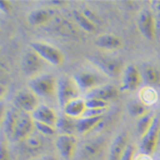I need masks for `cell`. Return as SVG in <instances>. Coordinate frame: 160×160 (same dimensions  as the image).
Masks as SVG:
<instances>
[{
	"label": "cell",
	"instance_id": "10",
	"mask_svg": "<svg viewBox=\"0 0 160 160\" xmlns=\"http://www.w3.org/2000/svg\"><path fill=\"white\" fill-rule=\"evenodd\" d=\"M14 106L19 111L31 113L32 114L38 107V96L30 90H22L15 95Z\"/></svg>",
	"mask_w": 160,
	"mask_h": 160
},
{
	"label": "cell",
	"instance_id": "7",
	"mask_svg": "<svg viewBox=\"0 0 160 160\" xmlns=\"http://www.w3.org/2000/svg\"><path fill=\"white\" fill-rule=\"evenodd\" d=\"M138 28L141 34L148 41H154L157 38L156 16L153 10H143L138 17Z\"/></svg>",
	"mask_w": 160,
	"mask_h": 160
},
{
	"label": "cell",
	"instance_id": "29",
	"mask_svg": "<svg viewBox=\"0 0 160 160\" xmlns=\"http://www.w3.org/2000/svg\"><path fill=\"white\" fill-rule=\"evenodd\" d=\"M34 126H35V129H37L38 132L41 133V135L43 137H45V138L52 137L58 132L56 127H52V126L47 125V124H43V123L35 122L34 121Z\"/></svg>",
	"mask_w": 160,
	"mask_h": 160
},
{
	"label": "cell",
	"instance_id": "13",
	"mask_svg": "<svg viewBox=\"0 0 160 160\" xmlns=\"http://www.w3.org/2000/svg\"><path fill=\"white\" fill-rule=\"evenodd\" d=\"M128 146H129V143H128L127 135L125 132L118 133L111 143L108 160H121L125 152L127 151Z\"/></svg>",
	"mask_w": 160,
	"mask_h": 160
},
{
	"label": "cell",
	"instance_id": "26",
	"mask_svg": "<svg viewBox=\"0 0 160 160\" xmlns=\"http://www.w3.org/2000/svg\"><path fill=\"white\" fill-rule=\"evenodd\" d=\"M155 117H156V114L151 111L146 115H144V117H142L138 120V122H137V132H138V135L140 136L141 139L146 135V132L149 130L151 126L153 125Z\"/></svg>",
	"mask_w": 160,
	"mask_h": 160
},
{
	"label": "cell",
	"instance_id": "20",
	"mask_svg": "<svg viewBox=\"0 0 160 160\" xmlns=\"http://www.w3.org/2000/svg\"><path fill=\"white\" fill-rule=\"evenodd\" d=\"M57 131L61 135L75 136L77 133V120L68 117L66 114L59 115V120L57 123Z\"/></svg>",
	"mask_w": 160,
	"mask_h": 160
},
{
	"label": "cell",
	"instance_id": "25",
	"mask_svg": "<svg viewBox=\"0 0 160 160\" xmlns=\"http://www.w3.org/2000/svg\"><path fill=\"white\" fill-rule=\"evenodd\" d=\"M139 100H140L141 102H143L145 106H149L152 105H155L157 102H158V93H157L156 90L154 89L153 87H144L143 89L140 91V94H139Z\"/></svg>",
	"mask_w": 160,
	"mask_h": 160
},
{
	"label": "cell",
	"instance_id": "33",
	"mask_svg": "<svg viewBox=\"0 0 160 160\" xmlns=\"http://www.w3.org/2000/svg\"><path fill=\"white\" fill-rule=\"evenodd\" d=\"M121 160H135V148H133V145L129 144L127 151L125 152L123 158Z\"/></svg>",
	"mask_w": 160,
	"mask_h": 160
},
{
	"label": "cell",
	"instance_id": "40",
	"mask_svg": "<svg viewBox=\"0 0 160 160\" xmlns=\"http://www.w3.org/2000/svg\"><path fill=\"white\" fill-rule=\"evenodd\" d=\"M159 144H160V142H159Z\"/></svg>",
	"mask_w": 160,
	"mask_h": 160
},
{
	"label": "cell",
	"instance_id": "21",
	"mask_svg": "<svg viewBox=\"0 0 160 160\" xmlns=\"http://www.w3.org/2000/svg\"><path fill=\"white\" fill-rule=\"evenodd\" d=\"M104 121V115L95 118H81L77 120V133L86 135L97 127Z\"/></svg>",
	"mask_w": 160,
	"mask_h": 160
},
{
	"label": "cell",
	"instance_id": "2",
	"mask_svg": "<svg viewBox=\"0 0 160 160\" xmlns=\"http://www.w3.org/2000/svg\"><path fill=\"white\" fill-rule=\"evenodd\" d=\"M74 80L80 92H84L88 94L93 90L104 86L102 83L106 82V76L100 72L92 69H81L75 74Z\"/></svg>",
	"mask_w": 160,
	"mask_h": 160
},
{
	"label": "cell",
	"instance_id": "27",
	"mask_svg": "<svg viewBox=\"0 0 160 160\" xmlns=\"http://www.w3.org/2000/svg\"><path fill=\"white\" fill-rule=\"evenodd\" d=\"M127 110L131 117L137 118H141L142 117L148 114V112H151L148 106H145L140 100H131L127 105Z\"/></svg>",
	"mask_w": 160,
	"mask_h": 160
},
{
	"label": "cell",
	"instance_id": "39",
	"mask_svg": "<svg viewBox=\"0 0 160 160\" xmlns=\"http://www.w3.org/2000/svg\"><path fill=\"white\" fill-rule=\"evenodd\" d=\"M159 156H160V153H159Z\"/></svg>",
	"mask_w": 160,
	"mask_h": 160
},
{
	"label": "cell",
	"instance_id": "12",
	"mask_svg": "<svg viewBox=\"0 0 160 160\" xmlns=\"http://www.w3.org/2000/svg\"><path fill=\"white\" fill-rule=\"evenodd\" d=\"M56 148L64 160H73L77 149V140L75 136L60 135L56 141Z\"/></svg>",
	"mask_w": 160,
	"mask_h": 160
},
{
	"label": "cell",
	"instance_id": "32",
	"mask_svg": "<svg viewBox=\"0 0 160 160\" xmlns=\"http://www.w3.org/2000/svg\"><path fill=\"white\" fill-rule=\"evenodd\" d=\"M0 160H11L10 151L3 141H1V145H0Z\"/></svg>",
	"mask_w": 160,
	"mask_h": 160
},
{
	"label": "cell",
	"instance_id": "38",
	"mask_svg": "<svg viewBox=\"0 0 160 160\" xmlns=\"http://www.w3.org/2000/svg\"><path fill=\"white\" fill-rule=\"evenodd\" d=\"M50 4H56V6H63V4H66L65 1H51L49 2Z\"/></svg>",
	"mask_w": 160,
	"mask_h": 160
},
{
	"label": "cell",
	"instance_id": "28",
	"mask_svg": "<svg viewBox=\"0 0 160 160\" xmlns=\"http://www.w3.org/2000/svg\"><path fill=\"white\" fill-rule=\"evenodd\" d=\"M44 138L45 137H43L41 133L33 132L29 138H27L24 141L26 148L29 152H38L42 149L44 145Z\"/></svg>",
	"mask_w": 160,
	"mask_h": 160
},
{
	"label": "cell",
	"instance_id": "35",
	"mask_svg": "<svg viewBox=\"0 0 160 160\" xmlns=\"http://www.w3.org/2000/svg\"><path fill=\"white\" fill-rule=\"evenodd\" d=\"M156 16V25H157V38L160 40V12L155 13Z\"/></svg>",
	"mask_w": 160,
	"mask_h": 160
},
{
	"label": "cell",
	"instance_id": "37",
	"mask_svg": "<svg viewBox=\"0 0 160 160\" xmlns=\"http://www.w3.org/2000/svg\"><path fill=\"white\" fill-rule=\"evenodd\" d=\"M34 160H57V159L53 158L52 156H43V157H40V158H37Z\"/></svg>",
	"mask_w": 160,
	"mask_h": 160
},
{
	"label": "cell",
	"instance_id": "9",
	"mask_svg": "<svg viewBox=\"0 0 160 160\" xmlns=\"http://www.w3.org/2000/svg\"><path fill=\"white\" fill-rule=\"evenodd\" d=\"M34 128V120L32 118V114L24 112V111H19V117L14 135V141H25L26 139L32 135Z\"/></svg>",
	"mask_w": 160,
	"mask_h": 160
},
{
	"label": "cell",
	"instance_id": "22",
	"mask_svg": "<svg viewBox=\"0 0 160 160\" xmlns=\"http://www.w3.org/2000/svg\"><path fill=\"white\" fill-rule=\"evenodd\" d=\"M141 73L142 77H143V82H145L148 87L156 86L160 82V72L153 64H143Z\"/></svg>",
	"mask_w": 160,
	"mask_h": 160
},
{
	"label": "cell",
	"instance_id": "19",
	"mask_svg": "<svg viewBox=\"0 0 160 160\" xmlns=\"http://www.w3.org/2000/svg\"><path fill=\"white\" fill-rule=\"evenodd\" d=\"M105 145V140L102 139H94L87 141L81 148V155L86 159H93L98 156Z\"/></svg>",
	"mask_w": 160,
	"mask_h": 160
},
{
	"label": "cell",
	"instance_id": "31",
	"mask_svg": "<svg viewBox=\"0 0 160 160\" xmlns=\"http://www.w3.org/2000/svg\"><path fill=\"white\" fill-rule=\"evenodd\" d=\"M82 13H83L84 15L89 18L90 20H91L92 22H94L96 26H98L100 22H102V19H100V17L98 16V15L96 14L94 11H92V10H90L89 8H86L84 10H81Z\"/></svg>",
	"mask_w": 160,
	"mask_h": 160
},
{
	"label": "cell",
	"instance_id": "23",
	"mask_svg": "<svg viewBox=\"0 0 160 160\" xmlns=\"http://www.w3.org/2000/svg\"><path fill=\"white\" fill-rule=\"evenodd\" d=\"M51 19V12L46 9H37L32 11L28 16V22L30 25L38 27L49 22Z\"/></svg>",
	"mask_w": 160,
	"mask_h": 160
},
{
	"label": "cell",
	"instance_id": "3",
	"mask_svg": "<svg viewBox=\"0 0 160 160\" xmlns=\"http://www.w3.org/2000/svg\"><path fill=\"white\" fill-rule=\"evenodd\" d=\"M89 60L106 77L117 78L123 71V61L118 58L106 55H93L89 57Z\"/></svg>",
	"mask_w": 160,
	"mask_h": 160
},
{
	"label": "cell",
	"instance_id": "16",
	"mask_svg": "<svg viewBox=\"0 0 160 160\" xmlns=\"http://www.w3.org/2000/svg\"><path fill=\"white\" fill-rule=\"evenodd\" d=\"M19 117V110L17 108H10L7 111L6 117L2 121V125H3V132L7 136L8 139L14 141V135L15 130H16L17 121Z\"/></svg>",
	"mask_w": 160,
	"mask_h": 160
},
{
	"label": "cell",
	"instance_id": "36",
	"mask_svg": "<svg viewBox=\"0 0 160 160\" xmlns=\"http://www.w3.org/2000/svg\"><path fill=\"white\" fill-rule=\"evenodd\" d=\"M135 160H154L153 157L151 155H146V154H142L140 153L139 155H137Z\"/></svg>",
	"mask_w": 160,
	"mask_h": 160
},
{
	"label": "cell",
	"instance_id": "34",
	"mask_svg": "<svg viewBox=\"0 0 160 160\" xmlns=\"http://www.w3.org/2000/svg\"><path fill=\"white\" fill-rule=\"evenodd\" d=\"M0 9L4 13L11 12V2L10 1H0Z\"/></svg>",
	"mask_w": 160,
	"mask_h": 160
},
{
	"label": "cell",
	"instance_id": "14",
	"mask_svg": "<svg viewBox=\"0 0 160 160\" xmlns=\"http://www.w3.org/2000/svg\"><path fill=\"white\" fill-rule=\"evenodd\" d=\"M32 118L35 122H40L43 124H47L52 127H56L58 123L59 117L57 115L55 110L46 105H40L32 113Z\"/></svg>",
	"mask_w": 160,
	"mask_h": 160
},
{
	"label": "cell",
	"instance_id": "4",
	"mask_svg": "<svg viewBox=\"0 0 160 160\" xmlns=\"http://www.w3.org/2000/svg\"><path fill=\"white\" fill-rule=\"evenodd\" d=\"M80 90L77 87L74 79L66 76H62L58 79V87H57V97H58L59 105L63 109L72 100L79 98Z\"/></svg>",
	"mask_w": 160,
	"mask_h": 160
},
{
	"label": "cell",
	"instance_id": "11",
	"mask_svg": "<svg viewBox=\"0 0 160 160\" xmlns=\"http://www.w3.org/2000/svg\"><path fill=\"white\" fill-rule=\"evenodd\" d=\"M44 60L32 49L27 51L22 59V72L26 76H35L42 69Z\"/></svg>",
	"mask_w": 160,
	"mask_h": 160
},
{
	"label": "cell",
	"instance_id": "17",
	"mask_svg": "<svg viewBox=\"0 0 160 160\" xmlns=\"http://www.w3.org/2000/svg\"><path fill=\"white\" fill-rule=\"evenodd\" d=\"M118 96V90L117 89V87L112 86V84H104V86L88 93L86 98H96L108 102L110 100L117 98Z\"/></svg>",
	"mask_w": 160,
	"mask_h": 160
},
{
	"label": "cell",
	"instance_id": "24",
	"mask_svg": "<svg viewBox=\"0 0 160 160\" xmlns=\"http://www.w3.org/2000/svg\"><path fill=\"white\" fill-rule=\"evenodd\" d=\"M73 17L76 22V24L88 33H95L98 30V26H96L94 22H92L86 15L82 13L81 10H74L73 11Z\"/></svg>",
	"mask_w": 160,
	"mask_h": 160
},
{
	"label": "cell",
	"instance_id": "30",
	"mask_svg": "<svg viewBox=\"0 0 160 160\" xmlns=\"http://www.w3.org/2000/svg\"><path fill=\"white\" fill-rule=\"evenodd\" d=\"M87 109H108L109 104L96 98H86Z\"/></svg>",
	"mask_w": 160,
	"mask_h": 160
},
{
	"label": "cell",
	"instance_id": "18",
	"mask_svg": "<svg viewBox=\"0 0 160 160\" xmlns=\"http://www.w3.org/2000/svg\"><path fill=\"white\" fill-rule=\"evenodd\" d=\"M87 111V105L86 99L82 98H76L68 102L65 107L63 108V113L66 114L68 117L75 118V120H79L84 115Z\"/></svg>",
	"mask_w": 160,
	"mask_h": 160
},
{
	"label": "cell",
	"instance_id": "6",
	"mask_svg": "<svg viewBox=\"0 0 160 160\" xmlns=\"http://www.w3.org/2000/svg\"><path fill=\"white\" fill-rule=\"evenodd\" d=\"M160 142V117L156 114L153 125L146 135L141 139L140 151L142 154L152 155L156 151Z\"/></svg>",
	"mask_w": 160,
	"mask_h": 160
},
{
	"label": "cell",
	"instance_id": "1",
	"mask_svg": "<svg viewBox=\"0 0 160 160\" xmlns=\"http://www.w3.org/2000/svg\"><path fill=\"white\" fill-rule=\"evenodd\" d=\"M58 80L52 74H41L29 81V90L37 96L48 98L57 94Z\"/></svg>",
	"mask_w": 160,
	"mask_h": 160
},
{
	"label": "cell",
	"instance_id": "8",
	"mask_svg": "<svg viewBox=\"0 0 160 160\" xmlns=\"http://www.w3.org/2000/svg\"><path fill=\"white\" fill-rule=\"evenodd\" d=\"M143 82L141 71L133 64L127 65L123 71L122 89L127 92L137 91Z\"/></svg>",
	"mask_w": 160,
	"mask_h": 160
},
{
	"label": "cell",
	"instance_id": "15",
	"mask_svg": "<svg viewBox=\"0 0 160 160\" xmlns=\"http://www.w3.org/2000/svg\"><path fill=\"white\" fill-rule=\"evenodd\" d=\"M95 46L98 47L99 49L113 51L122 49L124 43L122 38H118V35L108 33V34H102L99 38H97L95 40Z\"/></svg>",
	"mask_w": 160,
	"mask_h": 160
},
{
	"label": "cell",
	"instance_id": "5",
	"mask_svg": "<svg viewBox=\"0 0 160 160\" xmlns=\"http://www.w3.org/2000/svg\"><path fill=\"white\" fill-rule=\"evenodd\" d=\"M30 47L33 51L38 53L44 61L48 62L51 65L60 66L64 62L63 52L56 46L45 42H33L30 44Z\"/></svg>",
	"mask_w": 160,
	"mask_h": 160
}]
</instances>
